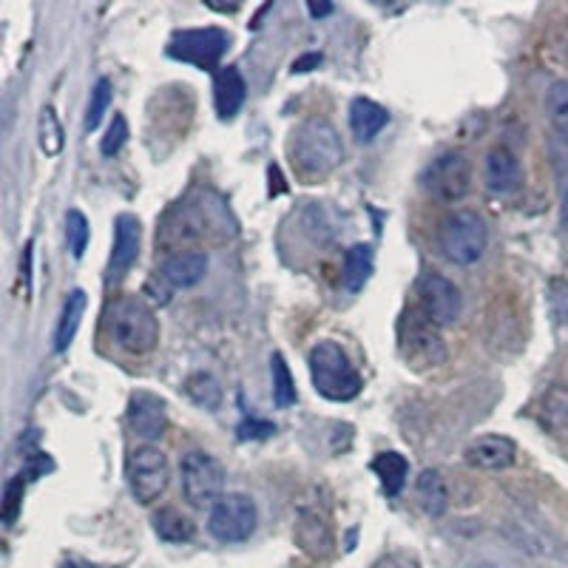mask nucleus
Returning <instances> with one entry per match:
<instances>
[{"label": "nucleus", "mask_w": 568, "mask_h": 568, "mask_svg": "<svg viewBox=\"0 0 568 568\" xmlns=\"http://www.w3.org/2000/svg\"><path fill=\"white\" fill-rule=\"evenodd\" d=\"M89 220H85L83 211H69L65 213V240H69V251L71 256L80 258L85 253V245H89Z\"/></svg>", "instance_id": "nucleus-29"}, {"label": "nucleus", "mask_w": 568, "mask_h": 568, "mask_svg": "<svg viewBox=\"0 0 568 568\" xmlns=\"http://www.w3.org/2000/svg\"><path fill=\"white\" fill-rule=\"evenodd\" d=\"M60 568H91V566H85V562H65V566Z\"/></svg>", "instance_id": "nucleus-38"}, {"label": "nucleus", "mask_w": 568, "mask_h": 568, "mask_svg": "<svg viewBox=\"0 0 568 568\" xmlns=\"http://www.w3.org/2000/svg\"><path fill=\"white\" fill-rule=\"evenodd\" d=\"M182 475V495L194 509H207L216 506L225 497V469L213 455L187 453L180 464Z\"/></svg>", "instance_id": "nucleus-5"}, {"label": "nucleus", "mask_w": 568, "mask_h": 568, "mask_svg": "<svg viewBox=\"0 0 568 568\" xmlns=\"http://www.w3.org/2000/svg\"><path fill=\"white\" fill-rule=\"evenodd\" d=\"M426 191L440 202H458L469 194L471 165L458 151H446L426 169L424 174Z\"/></svg>", "instance_id": "nucleus-10"}, {"label": "nucleus", "mask_w": 568, "mask_h": 568, "mask_svg": "<svg viewBox=\"0 0 568 568\" xmlns=\"http://www.w3.org/2000/svg\"><path fill=\"white\" fill-rule=\"evenodd\" d=\"M258 511L251 497L242 491H227L207 515V531L220 542H242L256 531Z\"/></svg>", "instance_id": "nucleus-8"}, {"label": "nucleus", "mask_w": 568, "mask_h": 568, "mask_svg": "<svg viewBox=\"0 0 568 568\" xmlns=\"http://www.w3.org/2000/svg\"><path fill=\"white\" fill-rule=\"evenodd\" d=\"M389 123V111L378 105L375 100L355 98L349 105V129L362 142H373L375 136L382 134Z\"/></svg>", "instance_id": "nucleus-19"}, {"label": "nucleus", "mask_w": 568, "mask_h": 568, "mask_svg": "<svg viewBox=\"0 0 568 568\" xmlns=\"http://www.w3.org/2000/svg\"><path fill=\"white\" fill-rule=\"evenodd\" d=\"M27 478H29V475H18V478H14V480H9V486H7V504H3V520H7V526H12L14 517H18L20 500H23V486H27Z\"/></svg>", "instance_id": "nucleus-32"}, {"label": "nucleus", "mask_w": 568, "mask_h": 568, "mask_svg": "<svg viewBox=\"0 0 568 568\" xmlns=\"http://www.w3.org/2000/svg\"><path fill=\"white\" fill-rule=\"evenodd\" d=\"M415 296H418V311L438 327H449L460 318V291L449 278L438 273H424L415 284Z\"/></svg>", "instance_id": "nucleus-9"}, {"label": "nucleus", "mask_w": 568, "mask_h": 568, "mask_svg": "<svg viewBox=\"0 0 568 568\" xmlns=\"http://www.w3.org/2000/svg\"><path fill=\"white\" fill-rule=\"evenodd\" d=\"M111 105V83L109 80H98L94 91H91L89 111H85V131H98L100 123H103L105 111Z\"/></svg>", "instance_id": "nucleus-30"}, {"label": "nucleus", "mask_w": 568, "mask_h": 568, "mask_svg": "<svg viewBox=\"0 0 568 568\" xmlns=\"http://www.w3.org/2000/svg\"><path fill=\"white\" fill-rule=\"evenodd\" d=\"M307 9H311L313 18H324V14L333 12V7H329V3H311V7H307Z\"/></svg>", "instance_id": "nucleus-36"}, {"label": "nucleus", "mask_w": 568, "mask_h": 568, "mask_svg": "<svg viewBox=\"0 0 568 568\" xmlns=\"http://www.w3.org/2000/svg\"><path fill=\"white\" fill-rule=\"evenodd\" d=\"M373 568H420V566L413 555H407V551H389V555L378 557Z\"/></svg>", "instance_id": "nucleus-34"}, {"label": "nucleus", "mask_w": 568, "mask_h": 568, "mask_svg": "<svg viewBox=\"0 0 568 568\" xmlns=\"http://www.w3.org/2000/svg\"><path fill=\"white\" fill-rule=\"evenodd\" d=\"M160 278L169 287H194L205 278L207 273V256L202 251H185L174 253L160 265Z\"/></svg>", "instance_id": "nucleus-15"}, {"label": "nucleus", "mask_w": 568, "mask_h": 568, "mask_svg": "<svg viewBox=\"0 0 568 568\" xmlns=\"http://www.w3.org/2000/svg\"><path fill=\"white\" fill-rule=\"evenodd\" d=\"M271 373H273V400L276 407H293L296 404V382H293L291 367L284 362V355L276 353L271 358Z\"/></svg>", "instance_id": "nucleus-26"}, {"label": "nucleus", "mask_w": 568, "mask_h": 568, "mask_svg": "<svg viewBox=\"0 0 568 568\" xmlns=\"http://www.w3.org/2000/svg\"><path fill=\"white\" fill-rule=\"evenodd\" d=\"M475 568H497V566H489V562H480V566H475Z\"/></svg>", "instance_id": "nucleus-39"}, {"label": "nucleus", "mask_w": 568, "mask_h": 568, "mask_svg": "<svg viewBox=\"0 0 568 568\" xmlns=\"http://www.w3.org/2000/svg\"><path fill=\"white\" fill-rule=\"evenodd\" d=\"M296 540L311 557H324L333 549V531L318 509H302L296 520Z\"/></svg>", "instance_id": "nucleus-17"}, {"label": "nucleus", "mask_w": 568, "mask_h": 568, "mask_svg": "<svg viewBox=\"0 0 568 568\" xmlns=\"http://www.w3.org/2000/svg\"><path fill=\"white\" fill-rule=\"evenodd\" d=\"M63 125H60L54 109L45 105L40 111V149L45 151V156H58L63 151Z\"/></svg>", "instance_id": "nucleus-28"}, {"label": "nucleus", "mask_w": 568, "mask_h": 568, "mask_svg": "<svg viewBox=\"0 0 568 568\" xmlns=\"http://www.w3.org/2000/svg\"><path fill=\"white\" fill-rule=\"evenodd\" d=\"M489 245L486 222L475 211L449 213L438 227V247L453 265H475Z\"/></svg>", "instance_id": "nucleus-4"}, {"label": "nucleus", "mask_w": 568, "mask_h": 568, "mask_svg": "<svg viewBox=\"0 0 568 568\" xmlns=\"http://www.w3.org/2000/svg\"><path fill=\"white\" fill-rule=\"evenodd\" d=\"M466 464L484 471H504L515 464L517 446L506 435H480L466 446Z\"/></svg>", "instance_id": "nucleus-14"}, {"label": "nucleus", "mask_w": 568, "mask_h": 568, "mask_svg": "<svg viewBox=\"0 0 568 568\" xmlns=\"http://www.w3.org/2000/svg\"><path fill=\"white\" fill-rule=\"evenodd\" d=\"M373 276V247L369 245H353L344 253V271L342 282L349 293H358Z\"/></svg>", "instance_id": "nucleus-22"}, {"label": "nucleus", "mask_w": 568, "mask_h": 568, "mask_svg": "<svg viewBox=\"0 0 568 568\" xmlns=\"http://www.w3.org/2000/svg\"><path fill=\"white\" fill-rule=\"evenodd\" d=\"M560 220H562V227H566V233H568V191H566V196H562V207H560Z\"/></svg>", "instance_id": "nucleus-37"}, {"label": "nucleus", "mask_w": 568, "mask_h": 568, "mask_svg": "<svg viewBox=\"0 0 568 568\" xmlns=\"http://www.w3.org/2000/svg\"><path fill=\"white\" fill-rule=\"evenodd\" d=\"M125 478H129V489L136 504L151 506L169 489V458H165L160 446H136L134 453L129 455V460H125Z\"/></svg>", "instance_id": "nucleus-6"}, {"label": "nucleus", "mask_w": 568, "mask_h": 568, "mask_svg": "<svg viewBox=\"0 0 568 568\" xmlns=\"http://www.w3.org/2000/svg\"><path fill=\"white\" fill-rule=\"evenodd\" d=\"M125 142H129V123H125L123 114H114V120H111L103 142H100V151H103L105 156H114L123 151Z\"/></svg>", "instance_id": "nucleus-31"}, {"label": "nucleus", "mask_w": 568, "mask_h": 568, "mask_svg": "<svg viewBox=\"0 0 568 568\" xmlns=\"http://www.w3.org/2000/svg\"><path fill=\"white\" fill-rule=\"evenodd\" d=\"M109 333L125 353L149 355L160 344V318L142 296H123L109 307Z\"/></svg>", "instance_id": "nucleus-1"}, {"label": "nucleus", "mask_w": 568, "mask_h": 568, "mask_svg": "<svg viewBox=\"0 0 568 568\" xmlns=\"http://www.w3.org/2000/svg\"><path fill=\"white\" fill-rule=\"evenodd\" d=\"M322 63V54H307V58H298L296 63H293V71H311L313 65Z\"/></svg>", "instance_id": "nucleus-35"}, {"label": "nucleus", "mask_w": 568, "mask_h": 568, "mask_svg": "<svg viewBox=\"0 0 568 568\" xmlns=\"http://www.w3.org/2000/svg\"><path fill=\"white\" fill-rule=\"evenodd\" d=\"M154 531L165 542H187L194 537V524L176 509H160L154 515Z\"/></svg>", "instance_id": "nucleus-24"}, {"label": "nucleus", "mask_w": 568, "mask_h": 568, "mask_svg": "<svg viewBox=\"0 0 568 568\" xmlns=\"http://www.w3.org/2000/svg\"><path fill=\"white\" fill-rule=\"evenodd\" d=\"M236 433H240V440H262V438H271V435L276 433V426L267 424V420L245 418Z\"/></svg>", "instance_id": "nucleus-33"}, {"label": "nucleus", "mask_w": 568, "mask_h": 568, "mask_svg": "<svg viewBox=\"0 0 568 568\" xmlns=\"http://www.w3.org/2000/svg\"><path fill=\"white\" fill-rule=\"evenodd\" d=\"M129 426L131 433L142 440H156L165 426H169V415H165V400L154 393L136 389L129 398Z\"/></svg>", "instance_id": "nucleus-12"}, {"label": "nucleus", "mask_w": 568, "mask_h": 568, "mask_svg": "<svg viewBox=\"0 0 568 568\" xmlns=\"http://www.w3.org/2000/svg\"><path fill=\"white\" fill-rule=\"evenodd\" d=\"M291 151L298 171L307 176H327L344 160V145L336 125L329 120H322V116H313V120L298 125Z\"/></svg>", "instance_id": "nucleus-2"}, {"label": "nucleus", "mask_w": 568, "mask_h": 568, "mask_svg": "<svg viewBox=\"0 0 568 568\" xmlns=\"http://www.w3.org/2000/svg\"><path fill=\"white\" fill-rule=\"evenodd\" d=\"M546 114H549V123L562 140H568V83L566 80H557L555 85L546 94Z\"/></svg>", "instance_id": "nucleus-27"}, {"label": "nucleus", "mask_w": 568, "mask_h": 568, "mask_svg": "<svg viewBox=\"0 0 568 568\" xmlns=\"http://www.w3.org/2000/svg\"><path fill=\"white\" fill-rule=\"evenodd\" d=\"M85 304H89L85 291H71L69 298L63 302V313H60L58 333H54V349H58V353H65V349L71 347V342H74V336H78L80 322H83V316H85Z\"/></svg>", "instance_id": "nucleus-20"}, {"label": "nucleus", "mask_w": 568, "mask_h": 568, "mask_svg": "<svg viewBox=\"0 0 568 568\" xmlns=\"http://www.w3.org/2000/svg\"><path fill=\"white\" fill-rule=\"evenodd\" d=\"M185 393H187V398L194 400L196 407H202V409H216L222 404L220 382H216V378L207 373L187 375Z\"/></svg>", "instance_id": "nucleus-25"}, {"label": "nucleus", "mask_w": 568, "mask_h": 568, "mask_svg": "<svg viewBox=\"0 0 568 568\" xmlns=\"http://www.w3.org/2000/svg\"><path fill=\"white\" fill-rule=\"evenodd\" d=\"M140 240H142L140 220L131 216V213H120V216L114 220V251H111V262H109L111 282H120V278L136 265V256H140Z\"/></svg>", "instance_id": "nucleus-13"}, {"label": "nucleus", "mask_w": 568, "mask_h": 568, "mask_svg": "<svg viewBox=\"0 0 568 568\" xmlns=\"http://www.w3.org/2000/svg\"><path fill=\"white\" fill-rule=\"evenodd\" d=\"M247 94V85L242 80L240 69L225 65V69L216 71V80H213V100H216V111H220L222 120H231L236 111L242 109Z\"/></svg>", "instance_id": "nucleus-18"}, {"label": "nucleus", "mask_w": 568, "mask_h": 568, "mask_svg": "<svg viewBox=\"0 0 568 568\" xmlns=\"http://www.w3.org/2000/svg\"><path fill=\"white\" fill-rule=\"evenodd\" d=\"M415 495H418L420 509L429 517H440L449 509V491H446V484L438 469L420 471V478L415 480Z\"/></svg>", "instance_id": "nucleus-21"}, {"label": "nucleus", "mask_w": 568, "mask_h": 568, "mask_svg": "<svg viewBox=\"0 0 568 568\" xmlns=\"http://www.w3.org/2000/svg\"><path fill=\"white\" fill-rule=\"evenodd\" d=\"M400 353L413 367H438L446 362L440 327L429 322L418 307H413L400 322Z\"/></svg>", "instance_id": "nucleus-7"}, {"label": "nucleus", "mask_w": 568, "mask_h": 568, "mask_svg": "<svg viewBox=\"0 0 568 568\" xmlns=\"http://www.w3.org/2000/svg\"><path fill=\"white\" fill-rule=\"evenodd\" d=\"M311 375L316 393L327 400H353L364 387L358 369L336 342H318L311 349Z\"/></svg>", "instance_id": "nucleus-3"}, {"label": "nucleus", "mask_w": 568, "mask_h": 568, "mask_svg": "<svg viewBox=\"0 0 568 568\" xmlns=\"http://www.w3.org/2000/svg\"><path fill=\"white\" fill-rule=\"evenodd\" d=\"M520 180H524V174H520L517 156L504 145L491 149L489 156H486V185H489V191L500 196L511 194V191L520 187Z\"/></svg>", "instance_id": "nucleus-16"}, {"label": "nucleus", "mask_w": 568, "mask_h": 568, "mask_svg": "<svg viewBox=\"0 0 568 568\" xmlns=\"http://www.w3.org/2000/svg\"><path fill=\"white\" fill-rule=\"evenodd\" d=\"M227 49V34L220 29H191L171 40L169 54L185 63H194L200 69H213L220 63L222 52Z\"/></svg>", "instance_id": "nucleus-11"}, {"label": "nucleus", "mask_w": 568, "mask_h": 568, "mask_svg": "<svg viewBox=\"0 0 568 568\" xmlns=\"http://www.w3.org/2000/svg\"><path fill=\"white\" fill-rule=\"evenodd\" d=\"M373 471L382 478L384 491H387L389 497H395L404 489V484H407L409 460L400 453H382L373 460Z\"/></svg>", "instance_id": "nucleus-23"}]
</instances>
